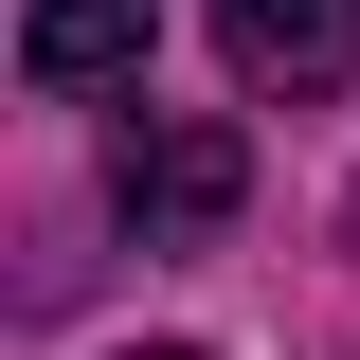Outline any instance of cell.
<instances>
[{
	"label": "cell",
	"mask_w": 360,
	"mask_h": 360,
	"mask_svg": "<svg viewBox=\"0 0 360 360\" xmlns=\"http://www.w3.org/2000/svg\"><path fill=\"white\" fill-rule=\"evenodd\" d=\"M108 198H127L144 252H180V234H217L234 198H252V162H234V127H198V108H144V127L108 144Z\"/></svg>",
	"instance_id": "obj_1"
},
{
	"label": "cell",
	"mask_w": 360,
	"mask_h": 360,
	"mask_svg": "<svg viewBox=\"0 0 360 360\" xmlns=\"http://www.w3.org/2000/svg\"><path fill=\"white\" fill-rule=\"evenodd\" d=\"M217 54L252 90H288V108L307 90H360V0H217Z\"/></svg>",
	"instance_id": "obj_2"
},
{
	"label": "cell",
	"mask_w": 360,
	"mask_h": 360,
	"mask_svg": "<svg viewBox=\"0 0 360 360\" xmlns=\"http://www.w3.org/2000/svg\"><path fill=\"white\" fill-rule=\"evenodd\" d=\"M144 54H162L144 0H18V72L37 90H144Z\"/></svg>",
	"instance_id": "obj_3"
},
{
	"label": "cell",
	"mask_w": 360,
	"mask_h": 360,
	"mask_svg": "<svg viewBox=\"0 0 360 360\" xmlns=\"http://www.w3.org/2000/svg\"><path fill=\"white\" fill-rule=\"evenodd\" d=\"M127 360H198V342H127Z\"/></svg>",
	"instance_id": "obj_4"
},
{
	"label": "cell",
	"mask_w": 360,
	"mask_h": 360,
	"mask_svg": "<svg viewBox=\"0 0 360 360\" xmlns=\"http://www.w3.org/2000/svg\"><path fill=\"white\" fill-rule=\"evenodd\" d=\"M342 234H360V198H342Z\"/></svg>",
	"instance_id": "obj_5"
}]
</instances>
